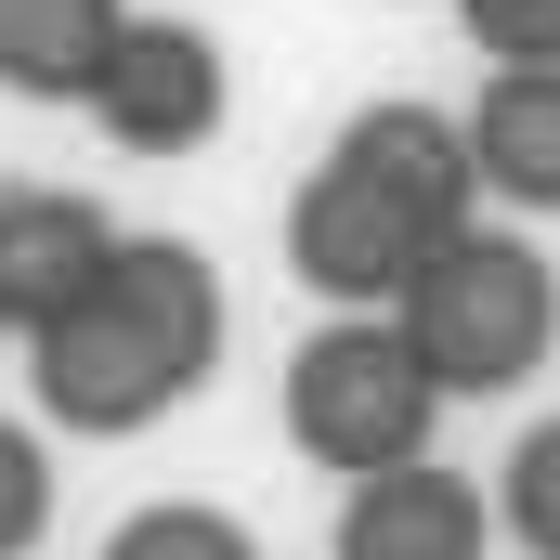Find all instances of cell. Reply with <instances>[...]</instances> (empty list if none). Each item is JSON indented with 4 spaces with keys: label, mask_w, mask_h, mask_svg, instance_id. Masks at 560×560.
Masks as SVG:
<instances>
[{
    "label": "cell",
    "mask_w": 560,
    "mask_h": 560,
    "mask_svg": "<svg viewBox=\"0 0 560 560\" xmlns=\"http://www.w3.org/2000/svg\"><path fill=\"white\" fill-rule=\"evenodd\" d=\"M405 339H418V365L443 378V405H495V392H522L560 352V275L535 261V235L469 222V235L405 287Z\"/></svg>",
    "instance_id": "cell-3"
},
{
    "label": "cell",
    "mask_w": 560,
    "mask_h": 560,
    "mask_svg": "<svg viewBox=\"0 0 560 560\" xmlns=\"http://www.w3.org/2000/svg\"><path fill=\"white\" fill-rule=\"evenodd\" d=\"M482 222V156L443 105H365L287 196V275L326 313H405V287Z\"/></svg>",
    "instance_id": "cell-1"
},
{
    "label": "cell",
    "mask_w": 560,
    "mask_h": 560,
    "mask_svg": "<svg viewBox=\"0 0 560 560\" xmlns=\"http://www.w3.org/2000/svg\"><path fill=\"white\" fill-rule=\"evenodd\" d=\"M456 26L495 66H560V0H456Z\"/></svg>",
    "instance_id": "cell-13"
},
{
    "label": "cell",
    "mask_w": 560,
    "mask_h": 560,
    "mask_svg": "<svg viewBox=\"0 0 560 560\" xmlns=\"http://www.w3.org/2000/svg\"><path fill=\"white\" fill-rule=\"evenodd\" d=\"M39 535H52V443L0 418V560H26Z\"/></svg>",
    "instance_id": "cell-12"
},
{
    "label": "cell",
    "mask_w": 560,
    "mask_h": 560,
    "mask_svg": "<svg viewBox=\"0 0 560 560\" xmlns=\"http://www.w3.org/2000/svg\"><path fill=\"white\" fill-rule=\"evenodd\" d=\"M79 118L118 143V156H196V143L235 118V66H222V39H209V26L131 13V39L105 52V79H92V105H79Z\"/></svg>",
    "instance_id": "cell-5"
},
{
    "label": "cell",
    "mask_w": 560,
    "mask_h": 560,
    "mask_svg": "<svg viewBox=\"0 0 560 560\" xmlns=\"http://www.w3.org/2000/svg\"><path fill=\"white\" fill-rule=\"evenodd\" d=\"M482 548H495V495L443 456H405V469L352 482L339 535H326V560H482Z\"/></svg>",
    "instance_id": "cell-7"
},
{
    "label": "cell",
    "mask_w": 560,
    "mask_h": 560,
    "mask_svg": "<svg viewBox=\"0 0 560 560\" xmlns=\"http://www.w3.org/2000/svg\"><path fill=\"white\" fill-rule=\"evenodd\" d=\"M222 261L183 248V235H131L118 275L92 287L52 339H26V378H39V418L52 430H92V443H131L170 405L209 392L222 365Z\"/></svg>",
    "instance_id": "cell-2"
},
{
    "label": "cell",
    "mask_w": 560,
    "mask_h": 560,
    "mask_svg": "<svg viewBox=\"0 0 560 560\" xmlns=\"http://www.w3.org/2000/svg\"><path fill=\"white\" fill-rule=\"evenodd\" d=\"M287 443L313 456V469H339V482H378V469H405L430 456V430H443V378L418 365V339H405V313H339V326H313L300 352H287Z\"/></svg>",
    "instance_id": "cell-4"
},
{
    "label": "cell",
    "mask_w": 560,
    "mask_h": 560,
    "mask_svg": "<svg viewBox=\"0 0 560 560\" xmlns=\"http://www.w3.org/2000/svg\"><path fill=\"white\" fill-rule=\"evenodd\" d=\"M118 39H131V0H0V92L92 105V79H105Z\"/></svg>",
    "instance_id": "cell-8"
},
{
    "label": "cell",
    "mask_w": 560,
    "mask_h": 560,
    "mask_svg": "<svg viewBox=\"0 0 560 560\" xmlns=\"http://www.w3.org/2000/svg\"><path fill=\"white\" fill-rule=\"evenodd\" d=\"M469 156H482V196L560 209V66H495L469 105Z\"/></svg>",
    "instance_id": "cell-9"
},
{
    "label": "cell",
    "mask_w": 560,
    "mask_h": 560,
    "mask_svg": "<svg viewBox=\"0 0 560 560\" xmlns=\"http://www.w3.org/2000/svg\"><path fill=\"white\" fill-rule=\"evenodd\" d=\"M118 222L79 196V183H0V326L13 339H52L92 287L118 275Z\"/></svg>",
    "instance_id": "cell-6"
},
{
    "label": "cell",
    "mask_w": 560,
    "mask_h": 560,
    "mask_svg": "<svg viewBox=\"0 0 560 560\" xmlns=\"http://www.w3.org/2000/svg\"><path fill=\"white\" fill-rule=\"evenodd\" d=\"M495 522H509L535 560H560V418L522 430V456H509V482H495Z\"/></svg>",
    "instance_id": "cell-11"
},
{
    "label": "cell",
    "mask_w": 560,
    "mask_h": 560,
    "mask_svg": "<svg viewBox=\"0 0 560 560\" xmlns=\"http://www.w3.org/2000/svg\"><path fill=\"white\" fill-rule=\"evenodd\" d=\"M105 560H261V548H248V522H222L209 495H156V509H131V522L105 535Z\"/></svg>",
    "instance_id": "cell-10"
}]
</instances>
